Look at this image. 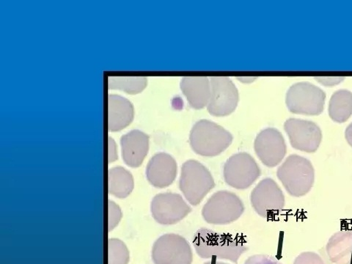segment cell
I'll return each mask as SVG.
<instances>
[{"mask_svg":"<svg viewBox=\"0 0 352 264\" xmlns=\"http://www.w3.org/2000/svg\"><path fill=\"white\" fill-rule=\"evenodd\" d=\"M193 246L201 258L228 260L236 263L248 248L241 238L201 228L193 237Z\"/></svg>","mask_w":352,"mask_h":264,"instance_id":"6da1fadb","label":"cell"},{"mask_svg":"<svg viewBox=\"0 0 352 264\" xmlns=\"http://www.w3.org/2000/svg\"><path fill=\"white\" fill-rule=\"evenodd\" d=\"M233 135L226 129L208 120L193 126L190 135L192 150L203 157H213L224 152L233 142Z\"/></svg>","mask_w":352,"mask_h":264,"instance_id":"7a4b0ae2","label":"cell"},{"mask_svg":"<svg viewBox=\"0 0 352 264\" xmlns=\"http://www.w3.org/2000/svg\"><path fill=\"white\" fill-rule=\"evenodd\" d=\"M278 179L287 192L296 197L309 193L315 182V170L310 160L299 156H289L277 171Z\"/></svg>","mask_w":352,"mask_h":264,"instance_id":"3957f363","label":"cell"},{"mask_svg":"<svg viewBox=\"0 0 352 264\" xmlns=\"http://www.w3.org/2000/svg\"><path fill=\"white\" fill-rule=\"evenodd\" d=\"M215 187L210 171L196 160H188L182 167L179 188L187 201L196 206Z\"/></svg>","mask_w":352,"mask_h":264,"instance_id":"277c9868","label":"cell"},{"mask_svg":"<svg viewBox=\"0 0 352 264\" xmlns=\"http://www.w3.org/2000/svg\"><path fill=\"white\" fill-rule=\"evenodd\" d=\"M245 210V204L237 195L221 190L209 198L202 209V216L209 224L226 226L236 221Z\"/></svg>","mask_w":352,"mask_h":264,"instance_id":"5b68a950","label":"cell"},{"mask_svg":"<svg viewBox=\"0 0 352 264\" xmlns=\"http://www.w3.org/2000/svg\"><path fill=\"white\" fill-rule=\"evenodd\" d=\"M326 94L309 82L294 84L286 94V105L292 113L318 116L324 110Z\"/></svg>","mask_w":352,"mask_h":264,"instance_id":"8992f818","label":"cell"},{"mask_svg":"<svg viewBox=\"0 0 352 264\" xmlns=\"http://www.w3.org/2000/svg\"><path fill=\"white\" fill-rule=\"evenodd\" d=\"M261 170L254 158L248 153H239L226 162L223 175L226 183L233 188L247 190L260 177Z\"/></svg>","mask_w":352,"mask_h":264,"instance_id":"52a82bcc","label":"cell"},{"mask_svg":"<svg viewBox=\"0 0 352 264\" xmlns=\"http://www.w3.org/2000/svg\"><path fill=\"white\" fill-rule=\"evenodd\" d=\"M152 259L154 264H192L193 252L184 237L168 234L162 236L154 243Z\"/></svg>","mask_w":352,"mask_h":264,"instance_id":"ba28073f","label":"cell"},{"mask_svg":"<svg viewBox=\"0 0 352 264\" xmlns=\"http://www.w3.org/2000/svg\"><path fill=\"white\" fill-rule=\"evenodd\" d=\"M250 201L256 212L263 218L274 217L285 207V195L274 180L267 178L261 181L252 191Z\"/></svg>","mask_w":352,"mask_h":264,"instance_id":"9c48e42d","label":"cell"},{"mask_svg":"<svg viewBox=\"0 0 352 264\" xmlns=\"http://www.w3.org/2000/svg\"><path fill=\"white\" fill-rule=\"evenodd\" d=\"M151 214L156 221L164 226L179 223L191 212L182 196L177 193H161L153 198L151 206Z\"/></svg>","mask_w":352,"mask_h":264,"instance_id":"30bf717a","label":"cell"},{"mask_svg":"<svg viewBox=\"0 0 352 264\" xmlns=\"http://www.w3.org/2000/svg\"><path fill=\"white\" fill-rule=\"evenodd\" d=\"M211 96L207 106L209 113L224 117L234 112L239 103V91L228 77L214 76L210 78Z\"/></svg>","mask_w":352,"mask_h":264,"instance_id":"8fae6325","label":"cell"},{"mask_svg":"<svg viewBox=\"0 0 352 264\" xmlns=\"http://www.w3.org/2000/svg\"><path fill=\"white\" fill-rule=\"evenodd\" d=\"M284 129L294 149L315 153L321 145L322 130L312 121L291 118L285 121Z\"/></svg>","mask_w":352,"mask_h":264,"instance_id":"7c38bea8","label":"cell"},{"mask_svg":"<svg viewBox=\"0 0 352 264\" xmlns=\"http://www.w3.org/2000/svg\"><path fill=\"white\" fill-rule=\"evenodd\" d=\"M254 149L259 160L268 168L278 166L287 153L283 135L274 128H267L260 132L255 140Z\"/></svg>","mask_w":352,"mask_h":264,"instance_id":"4fadbf2b","label":"cell"},{"mask_svg":"<svg viewBox=\"0 0 352 264\" xmlns=\"http://www.w3.org/2000/svg\"><path fill=\"white\" fill-rule=\"evenodd\" d=\"M178 174V165L167 153H158L149 161L146 168L148 182L156 188L163 189L170 186Z\"/></svg>","mask_w":352,"mask_h":264,"instance_id":"5bb4252c","label":"cell"},{"mask_svg":"<svg viewBox=\"0 0 352 264\" xmlns=\"http://www.w3.org/2000/svg\"><path fill=\"white\" fill-rule=\"evenodd\" d=\"M122 157L127 165L138 168L144 161L149 150V137L144 132L135 129L120 138Z\"/></svg>","mask_w":352,"mask_h":264,"instance_id":"9a60e30c","label":"cell"},{"mask_svg":"<svg viewBox=\"0 0 352 264\" xmlns=\"http://www.w3.org/2000/svg\"><path fill=\"white\" fill-rule=\"evenodd\" d=\"M134 106L124 96L108 95V129L116 131L129 126L133 120Z\"/></svg>","mask_w":352,"mask_h":264,"instance_id":"2e32d148","label":"cell"},{"mask_svg":"<svg viewBox=\"0 0 352 264\" xmlns=\"http://www.w3.org/2000/svg\"><path fill=\"white\" fill-rule=\"evenodd\" d=\"M181 89L192 107L196 109L207 107L211 96L210 79L206 76L184 77Z\"/></svg>","mask_w":352,"mask_h":264,"instance_id":"e0dca14e","label":"cell"},{"mask_svg":"<svg viewBox=\"0 0 352 264\" xmlns=\"http://www.w3.org/2000/svg\"><path fill=\"white\" fill-rule=\"evenodd\" d=\"M327 256L336 264H352V230L338 231L327 245Z\"/></svg>","mask_w":352,"mask_h":264,"instance_id":"ac0fdd59","label":"cell"},{"mask_svg":"<svg viewBox=\"0 0 352 264\" xmlns=\"http://www.w3.org/2000/svg\"><path fill=\"white\" fill-rule=\"evenodd\" d=\"M133 175L122 167L110 169L108 173L109 192L118 198L128 197L134 190Z\"/></svg>","mask_w":352,"mask_h":264,"instance_id":"d6986e66","label":"cell"},{"mask_svg":"<svg viewBox=\"0 0 352 264\" xmlns=\"http://www.w3.org/2000/svg\"><path fill=\"white\" fill-rule=\"evenodd\" d=\"M329 115L337 123L346 122L352 116V93L340 90L333 94L329 102Z\"/></svg>","mask_w":352,"mask_h":264,"instance_id":"ffe728a7","label":"cell"},{"mask_svg":"<svg viewBox=\"0 0 352 264\" xmlns=\"http://www.w3.org/2000/svg\"><path fill=\"white\" fill-rule=\"evenodd\" d=\"M148 79L145 76H114L108 77L109 89H119L130 94H136L145 89Z\"/></svg>","mask_w":352,"mask_h":264,"instance_id":"44dd1931","label":"cell"},{"mask_svg":"<svg viewBox=\"0 0 352 264\" xmlns=\"http://www.w3.org/2000/svg\"><path fill=\"white\" fill-rule=\"evenodd\" d=\"M129 253L122 241L118 239L108 241V264H128Z\"/></svg>","mask_w":352,"mask_h":264,"instance_id":"7402d4cb","label":"cell"},{"mask_svg":"<svg viewBox=\"0 0 352 264\" xmlns=\"http://www.w3.org/2000/svg\"><path fill=\"white\" fill-rule=\"evenodd\" d=\"M108 228L109 231L113 230L120 223L122 218V212L118 205L109 201L108 204Z\"/></svg>","mask_w":352,"mask_h":264,"instance_id":"603a6c76","label":"cell"},{"mask_svg":"<svg viewBox=\"0 0 352 264\" xmlns=\"http://www.w3.org/2000/svg\"><path fill=\"white\" fill-rule=\"evenodd\" d=\"M294 264H325L322 257L314 252H305L296 257Z\"/></svg>","mask_w":352,"mask_h":264,"instance_id":"cb8c5ba5","label":"cell"},{"mask_svg":"<svg viewBox=\"0 0 352 264\" xmlns=\"http://www.w3.org/2000/svg\"><path fill=\"white\" fill-rule=\"evenodd\" d=\"M245 264H283L276 258L266 255H256L250 257Z\"/></svg>","mask_w":352,"mask_h":264,"instance_id":"d4e9b609","label":"cell"},{"mask_svg":"<svg viewBox=\"0 0 352 264\" xmlns=\"http://www.w3.org/2000/svg\"><path fill=\"white\" fill-rule=\"evenodd\" d=\"M344 77H317L316 80L325 86H334L342 82Z\"/></svg>","mask_w":352,"mask_h":264,"instance_id":"484cf974","label":"cell"},{"mask_svg":"<svg viewBox=\"0 0 352 264\" xmlns=\"http://www.w3.org/2000/svg\"><path fill=\"white\" fill-rule=\"evenodd\" d=\"M108 159L109 162H113L118 159V151L116 143L113 138H109L108 139Z\"/></svg>","mask_w":352,"mask_h":264,"instance_id":"4316f807","label":"cell"},{"mask_svg":"<svg viewBox=\"0 0 352 264\" xmlns=\"http://www.w3.org/2000/svg\"><path fill=\"white\" fill-rule=\"evenodd\" d=\"M345 138L349 145L352 148V123L349 124L345 131Z\"/></svg>","mask_w":352,"mask_h":264,"instance_id":"83f0119b","label":"cell"},{"mask_svg":"<svg viewBox=\"0 0 352 264\" xmlns=\"http://www.w3.org/2000/svg\"><path fill=\"white\" fill-rule=\"evenodd\" d=\"M204 264H229L224 262L219 261L218 260H210L209 261L206 262Z\"/></svg>","mask_w":352,"mask_h":264,"instance_id":"f1b7e54d","label":"cell"},{"mask_svg":"<svg viewBox=\"0 0 352 264\" xmlns=\"http://www.w3.org/2000/svg\"><path fill=\"white\" fill-rule=\"evenodd\" d=\"M239 80L244 82H245L246 80H248V82H250L254 80L255 78H242V79H239Z\"/></svg>","mask_w":352,"mask_h":264,"instance_id":"f546056e","label":"cell"}]
</instances>
